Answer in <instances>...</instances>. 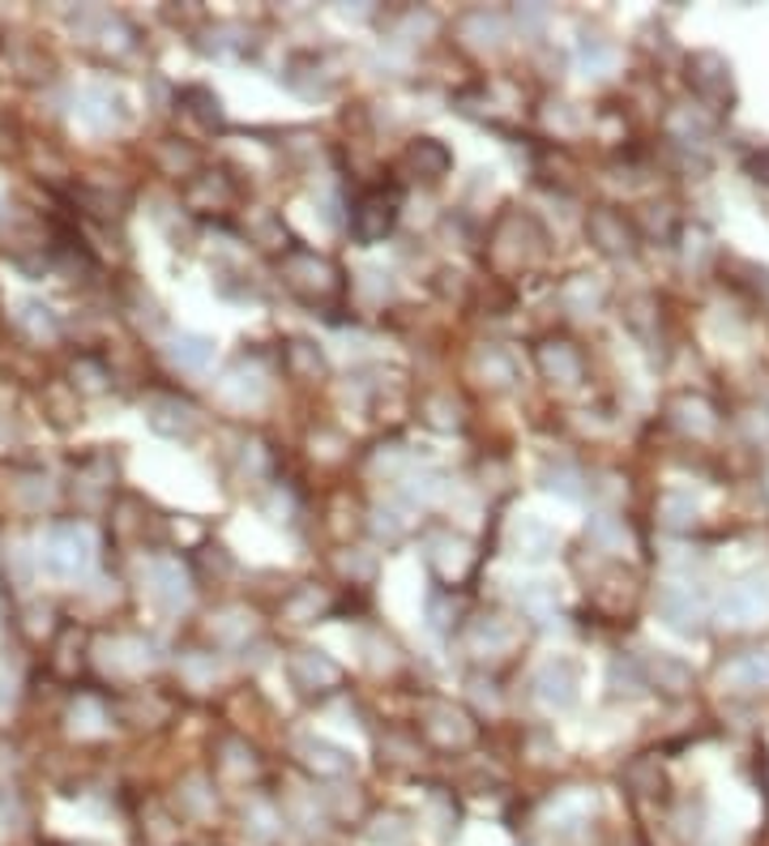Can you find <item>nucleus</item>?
<instances>
[{"mask_svg":"<svg viewBox=\"0 0 769 846\" xmlns=\"http://www.w3.org/2000/svg\"><path fill=\"white\" fill-rule=\"evenodd\" d=\"M95 556V543L82 526H52L43 539V564L61 578H77Z\"/></svg>","mask_w":769,"mask_h":846,"instance_id":"nucleus-1","label":"nucleus"},{"mask_svg":"<svg viewBox=\"0 0 769 846\" xmlns=\"http://www.w3.org/2000/svg\"><path fill=\"white\" fill-rule=\"evenodd\" d=\"M398 201L393 197H368V201H359L355 205V214H351V228L355 235L364 240V244H372V240H381L384 231L393 228V219H398V210H393Z\"/></svg>","mask_w":769,"mask_h":846,"instance_id":"nucleus-4","label":"nucleus"},{"mask_svg":"<svg viewBox=\"0 0 769 846\" xmlns=\"http://www.w3.org/2000/svg\"><path fill=\"white\" fill-rule=\"evenodd\" d=\"M659 607H663L667 624H672V628H680V633H693V628L702 624V603L693 599V590H680V586L663 590Z\"/></svg>","mask_w":769,"mask_h":846,"instance_id":"nucleus-8","label":"nucleus"},{"mask_svg":"<svg viewBox=\"0 0 769 846\" xmlns=\"http://www.w3.org/2000/svg\"><path fill=\"white\" fill-rule=\"evenodd\" d=\"M535 688H539V697H544L547 706L565 710V706L577 701V667L569 658H547L544 667H539V676H535Z\"/></svg>","mask_w":769,"mask_h":846,"instance_id":"nucleus-2","label":"nucleus"},{"mask_svg":"<svg viewBox=\"0 0 769 846\" xmlns=\"http://www.w3.org/2000/svg\"><path fill=\"white\" fill-rule=\"evenodd\" d=\"M82 116L98 125V129H107V125H116L120 120V98L112 95V91H86L82 98Z\"/></svg>","mask_w":769,"mask_h":846,"instance_id":"nucleus-15","label":"nucleus"},{"mask_svg":"<svg viewBox=\"0 0 769 846\" xmlns=\"http://www.w3.org/2000/svg\"><path fill=\"white\" fill-rule=\"evenodd\" d=\"M299 749L308 752L313 765L329 770V774H347V770H351V757H347L343 749H334V744H325V740H304Z\"/></svg>","mask_w":769,"mask_h":846,"instance_id":"nucleus-16","label":"nucleus"},{"mask_svg":"<svg viewBox=\"0 0 769 846\" xmlns=\"http://www.w3.org/2000/svg\"><path fill=\"white\" fill-rule=\"evenodd\" d=\"M723 684L744 688V692H752V688H769V651L739 654L736 663H727V667H723Z\"/></svg>","mask_w":769,"mask_h":846,"instance_id":"nucleus-6","label":"nucleus"},{"mask_svg":"<svg viewBox=\"0 0 769 846\" xmlns=\"http://www.w3.org/2000/svg\"><path fill=\"white\" fill-rule=\"evenodd\" d=\"M513 548L517 556H530V560H544L556 552V530L539 518H522L513 526Z\"/></svg>","mask_w":769,"mask_h":846,"instance_id":"nucleus-7","label":"nucleus"},{"mask_svg":"<svg viewBox=\"0 0 769 846\" xmlns=\"http://www.w3.org/2000/svg\"><path fill=\"white\" fill-rule=\"evenodd\" d=\"M769 603V578H748L723 594V620L727 624H748L752 616H761V607Z\"/></svg>","mask_w":769,"mask_h":846,"instance_id":"nucleus-3","label":"nucleus"},{"mask_svg":"<svg viewBox=\"0 0 769 846\" xmlns=\"http://www.w3.org/2000/svg\"><path fill=\"white\" fill-rule=\"evenodd\" d=\"M150 423L167 432V436H180V432H192V406L189 402H176V398H155L150 406Z\"/></svg>","mask_w":769,"mask_h":846,"instance_id":"nucleus-13","label":"nucleus"},{"mask_svg":"<svg viewBox=\"0 0 769 846\" xmlns=\"http://www.w3.org/2000/svg\"><path fill=\"white\" fill-rule=\"evenodd\" d=\"M590 235H594L599 248H608V253H629V248H633V231L624 228V219L611 214V210L590 219Z\"/></svg>","mask_w":769,"mask_h":846,"instance_id":"nucleus-11","label":"nucleus"},{"mask_svg":"<svg viewBox=\"0 0 769 846\" xmlns=\"http://www.w3.org/2000/svg\"><path fill=\"white\" fill-rule=\"evenodd\" d=\"M171 359H176L180 368H189V372H206V368L214 363V342L201 338V334H180V338L171 342Z\"/></svg>","mask_w":769,"mask_h":846,"instance_id":"nucleus-12","label":"nucleus"},{"mask_svg":"<svg viewBox=\"0 0 769 846\" xmlns=\"http://www.w3.org/2000/svg\"><path fill=\"white\" fill-rule=\"evenodd\" d=\"M693 68H697V73H693V82H697V91H702V95L723 98L727 91H731V68L723 65L718 56H697Z\"/></svg>","mask_w":769,"mask_h":846,"instance_id":"nucleus-14","label":"nucleus"},{"mask_svg":"<svg viewBox=\"0 0 769 846\" xmlns=\"http://www.w3.org/2000/svg\"><path fill=\"white\" fill-rule=\"evenodd\" d=\"M539 368H544L551 381H560V385H573L577 377H581V359H577L573 347H565V342H547L544 351H539Z\"/></svg>","mask_w":769,"mask_h":846,"instance_id":"nucleus-10","label":"nucleus"},{"mask_svg":"<svg viewBox=\"0 0 769 846\" xmlns=\"http://www.w3.org/2000/svg\"><path fill=\"white\" fill-rule=\"evenodd\" d=\"M581 61H586V65H599V61H611V52L603 43H590V39H586V43H581Z\"/></svg>","mask_w":769,"mask_h":846,"instance_id":"nucleus-21","label":"nucleus"},{"mask_svg":"<svg viewBox=\"0 0 769 846\" xmlns=\"http://www.w3.org/2000/svg\"><path fill=\"white\" fill-rule=\"evenodd\" d=\"M411 159H415V163H432V176H441V171L449 167V155L436 146V141H419L415 150H411Z\"/></svg>","mask_w":769,"mask_h":846,"instance_id":"nucleus-18","label":"nucleus"},{"mask_svg":"<svg viewBox=\"0 0 769 846\" xmlns=\"http://www.w3.org/2000/svg\"><path fill=\"white\" fill-rule=\"evenodd\" d=\"M475 642H480V646H505V642H509V628H505L501 620H487V624L475 628Z\"/></svg>","mask_w":769,"mask_h":846,"instance_id":"nucleus-19","label":"nucleus"},{"mask_svg":"<svg viewBox=\"0 0 769 846\" xmlns=\"http://www.w3.org/2000/svg\"><path fill=\"white\" fill-rule=\"evenodd\" d=\"M663 521H667L672 530L693 526V521H697V500H693L688 491H667V496H663Z\"/></svg>","mask_w":769,"mask_h":846,"instance_id":"nucleus-17","label":"nucleus"},{"mask_svg":"<svg viewBox=\"0 0 769 846\" xmlns=\"http://www.w3.org/2000/svg\"><path fill=\"white\" fill-rule=\"evenodd\" d=\"M146 582H150V594L159 599L162 607H185V603H189V578H185L180 564H171V560L150 564Z\"/></svg>","mask_w":769,"mask_h":846,"instance_id":"nucleus-5","label":"nucleus"},{"mask_svg":"<svg viewBox=\"0 0 769 846\" xmlns=\"http://www.w3.org/2000/svg\"><path fill=\"white\" fill-rule=\"evenodd\" d=\"M547 479H551L547 488H560L565 496H577V475H573V470H565V466H560V470H551Z\"/></svg>","mask_w":769,"mask_h":846,"instance_id":"nucleus-20","label":"nucleus"},{"mask_svg":"<svg viewBox=\"0 0 769 846\" xmlns=\"http://www.w3.org/2000/svg\"><path fill=\"white\" fill-rule=\"evenodd\" d=\"M291 676L304 684V688H325V684L338 680V667L317 651H299L291 658Z\"/></svg>","mask_w":769,"mask_h":846,"instance_id":"nucleus-9","label":"nucleus"}]
</instances>
